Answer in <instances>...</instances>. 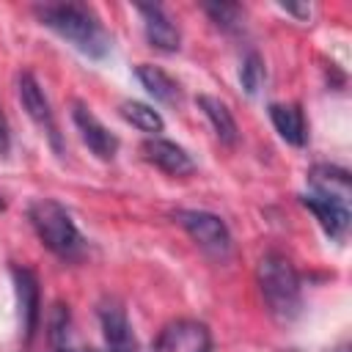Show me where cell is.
<instances>
[{
	"mask_svg": "<svg viewBox=\"0 0 352 352\" xmlns=\"http://www.w3.org/2000/svg\"><path fill=\"white\" fill-rule=\"evenodd\" d=\"M36 14L50 30H55L88 58H104L113 47L99 16L85 3H47L38 6Z\"/></svg>",
	"mask_w": 352,
	"mask_h": 352,
	"instance_id": "obj_1",
	"label": "cell"
},
{
	"mask_svg": "<svg viewBox=\"0 0 352 352\" xmlns=\"http://www.w3.org/2000/svg\"><path fill=\"white\" fill-rule=\"evenodd\" d=\"M261 297L270 308L272 316L289 322L300 314L302 308V289H300V275L292 267V261L280 253H264L256 270Z\"/></svg>",
	"mask_w": 352,
	"mask_h": 352,
	"instance_id": "obj_2",
	"label": "cell"
},
{
	"mask_svg": "<svg viewBox=\"0 0 352 352\" xmlns=\"http://www.w3.org/2000/svg\"><path fill=\"white\" fill-rule=\"evenodd\" d=\"M28 220L33 226V231L38 234V239L44 242L47 250H52L60 258H77L85 248L72 214L66 212V206H60L52 198H38L30 204L28 209Z\"/></svg>",
	"mask_w": 352,
	"mask_h": 352,
	"instance_id": "obj_3",
	"label": "cell"
},
{
	"mask_svg": "<svg viewBox=\"0 0 352 352\" xmlns=\"http://www.w3.org/2000/svg\"><path fill=\"white\" fill-rule=\"evenodd\" d=\"M179 226L198 242L201 250H206L214 258H226L231 250V234L228 226L212 214V212H198V209H182L176 212Z\"/></svg>",
	"mask_w": 352,
	"mask_h": 352,
	"instance_id": "obj_4",
	"label": "cell"
},
{
	"mask_svg": "<svg viewBox=\"0 0 352 352\" xmlns=\"http://www.w3.org/2000/svg\"><path fill=\"white\" fill-rule=\"evenodd\" d=\"M16 91H19V102L25 107V113L30 116V121L47 135L50 146L60 154L63 151V143H60V132H58V124H55V116H52V107L41 91V85L36 82L33 74H19V82H16Z\"/></svg>",
	"mask_w": 352,
	"mask_h": 352,
	"instance_id": "obj_5",
	"label": "cell"
},
{
	"mask_svg": "<svg viewBox=\"0 0 352 352\" xmlns=\"http://www.w3.org/2000/svg\"><path fill=\"white\" fill-rule=\"evenodd\" d=\"M154 352H212L209 327L195 319H176L162 327Z\"/></svg>",
	"mask_w": 352,
	"mask_h": 352,
	"instance_id": "obj_6",
	"label": "cell"
},
{
	"mask_svg": "<svg viewBox=\"0 0 352 352\" xmlns=\"http://www.w3.org/2000/svg\"><path fill=\"white\" fill-rule=\"evenodd\" d=\"M14 286H16V305H19V324L25 344L33 341L41 319V292H38V278L28 267H14Z\"/></svg>",
	"mask_w": 352,
	"mask_h": 352,
	"instance_id": "obj_7",
	"label": "cell"
},
{
	"mask_svg": "<svg viewBox=\"0 0 352 352\" xmlns=\"http://www.w3.org/2000/svg\"><path fill=\"white\" fill-rule=\"evenodd\" d=\"M72 118H74V124H77V129H80L82 143H85L99 160H113V157H116V151H118V138H116L85 104L77 102Z\"/></svg>",
	"mask_w": 352,
	"mask_h": 352,
	"instance_id": "obj_8",
	"label": "cell"
},
{
	"mask_svg": "<svg viewBox=\"0 0 352 352\" xmlns=\"http://www.w3.org/2000/svg\"><path fill=\"white\" fill-rule=\"evenodd\" d=\"M305 209L314 212V217L319 220L322 231L330 236V239H344L346 236V228H349V204L344 201H336V198H327V195H316V192H308L300 198Z\"/></svg>",
	"mask_w": 352,
	"mask_h": 352,
	"instance_id": "obj_9",
	"label": "cell"
},
{
	"mask_svg": "<svg viewBox=\"0 0 352 352\" xmlns=\"http://www.w3.org/2000/svg\"><path fill=\"white\" fill-rule=\"evenodd\" d=\"M140 151H143V157H146L151 165H157V168L165 170L168 176H187V173L195 170L192 157H190L182 146H176V143H170V140L148 138Z\"/></svg>",
	"mask_w": 352,
	"mask_h": 352,
	"instance_id": "obj_10",
	"label": "cell"
},
{
	"mask_svg": "<svg viewBox=\"0 0 352 352\" xmlns=\"http://www.w3.org/2000/svg\"><path fill=\"white\" fill-rule=\"evenodd\" d=\"M99 322H102V333H104V349L107 352H135V336L129 327V319L124 314V308L118 302H104L99 308Z\"/></svg>",
	"mask_w": 352,
	"mask_h": 352,
	"instance_id": "obj_11",
	"label": "cell"
},
{
	"mask_svg": "<svg viewBox=\"0 0 352 352\" xmlns=\"http://www.w3.org/2000/svg\"><path fill=\"white\" fill-rule=\"evenodd\" d=\"M138 14L143 16V30L151 47L162 50V52H176L179 50V28L165 16V11L160 6H138Z\"/></svg>",
	"mask_w": 352,
	"mask_h": 352,
	"instance_id": "obj_12",
	"label": "cell"
},
{
	"mask_svg": "<svg viewBox=\"0 0 352 352\" xmlns=\"http://www.w3.org/2000/svg\"><path fill=\"white\" fill-rule=\"evenodd\" d=\"M308 182H311V192L349 204L352 187H349V173L346 170L333 168V165H316V168H311Z\"/></svg>",
	"mask_w": 352,
	"mask_h": 352,
	"instance_id": "obj_13",
	"label": "cell"
},
{
	"mask_svg": "<svg viewBox=\"0 0 352 352\" xmlns=\"http://www.w3.org/2000/svg\"><path fill=\"white\" fill-rule=\"evenodd\" d=\"M270 118L286 143L292 146L305 143V116L297 104H270Z\"/></svg>",
	"mask_w": 352,
	"mask_h": 352,
	"instance_id": "obj_14",
	"label": "cell"
},
{
	"mask_svg": "<svg viewBox=\"0 0 352 352\" xmlns=\"http://www.w3.org/2000/svg\"><path fill=\"white\" fill-rule=\"evenodd\" d=\"M135 74H138V80L143 82V88H146V91H148L154 99H160V102H168V104L179 102L182 91H179L176 80H173L170 74H165L160 66H148V63H140V66L135 69Z\"/></svg>",
	"mask_w": 352,
	"mask_h": 352,
	"instance_id": "obj_15",
	"label": "cell"
},
{
	"mask_svg": "<svg viewBox=\"0 0 352 352\" xmlns=\"http://www.w3.org/2000/svg\"><path fill=\"white\" fill-rule=\"evenodd\" d=\"M198 107H201V110H204V116L212 121L214 135L220 138V143L234 146V143H236V138H239V132H236V121H234L231 110H228L220 99H214V96H198Z\"/></svg>",
	"mask_w": 352,
	"mask_h": 352,
	"instance_id": "obj_16",
	"label": "cell"
},
{
	"mask_svg": "<svg viewBox=\"0 0 352 352\" xmlns=\"http://www.w3.org/2000/svg\"><path fill=\"white\" fill-rule=\"evenodd\" d=\"M121 116L132 124V126H138L140 132H146V135H160L162 132V116L154 110V107H148V104H143V102H124L121 104Z\"/></svg>",
	"mask_w": 352,
	"mask_h": 352,
	"instance_id": "obj_17",
	"label": "cell"
},
{
	"mask_svg": "<svg viewBox=\"0 0 352 352\" xmlns=\"http://www.w3.org/2000/svg\"><path fill=\"white\" fill-rule=\"evenodd\" d=\"M204 11L212 16V22L228 33L242 30V8L236 3H204Z\"/></svg>",
	"mask_w": 352,
	"mask_h": 352,
	"instance_id": "obj_18",
	"label": "cell"
},
{
	"mask_svg": "<svg viewBox=\"0 0 352 352\" xmlns=\"http://www.w3.org/2000/svg\"><path fill=\"white\" fill-rule=\"evenodd\" d=\"M239 82L245 88V94H258L261 82H264V60L256 55V52H248L242 66H239Z\"/></svg>",
	"mask_w": 352,
	"mask_h": 352,
	"instance_id": "obj_19",
	"label": "cell"
},
{
	"mask_svg": "<svg viewBox=\"0 0 352 352\" xmlns=\"http://www.w3.org/2000/svg\"><path fill=\"white\" fill-rule=\"evenodd\" d=\"M8 151H11V129H8L6 113L0 110V157H8Z\"/></svg>",
	"mask_w": 352,
	"mask_h": 352,
	"instance_id": "obj_20",
	"label": "cell"
},
{
	"mask_svg": "<svg viewBox=\"0 0 352 352\" xmlns=\"http://www.w3.org/2000/svg\"><path fill=\"white\" fill-rule=\"evenodd\" d=\"M55 352H107V349H82V346H72L69 338H63L55 344Z\"/></svg>",
	"mask_w": 352,
	"mask_h": 352,
	"instance_id": "obj_21",
	"label": "cell"
},
{
	"mask_svg": "<svg viewBox=\"0 0 352 352\" xmlns=\"http://www.w3.org/2000/svg\"><path fill=\"white\" fill-rule=\"evenodd\" d=\"M280 8H286V11H292V14H300V16H308V8H300V6H280Z\"/></svg>",
	"mask_w": 352,
	"mask_h": 352,
	"instance_id": "obj_22",
	"label": "cell"
},
{
	"mask_svg": "<svg viewBox=\"0 0 352 352\" xmlns=\"http://www.w3.org/2000/svg\"><path fill=\"white\" fill-rule=\"evenodd\" d=\"M3 209H6V201H3V198H0V212H3Z\"/></svg>",
	"mask_w": 352,
	"mask_h": 352,
	"instance_id": "obj_23",
	"label": "cell"
}]
</instances>
